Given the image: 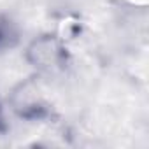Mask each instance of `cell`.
I'll list each match as a JSON object with an SVG mask.
<instances>
[{"mask_svg": "<svg viewBox=\"0 0 149 149\" xmlns=\"http://www.w3.org/2000/svg\"><path fill=\"white\" fill-rule=\"evenodd\" d=\"M44 46H46V47L42 49V46H40V44H37V49H39V51H32V53H35V54H37L35 61L44 63V65L54 63V61H56V58L60 56V51L56 49L54 42H51V40H44Z\"/></svg>", "mask_w": 149, "mask_h": 149, "instance_id": "obj_1", "label": "cell"}]
</instances>
